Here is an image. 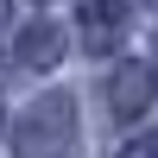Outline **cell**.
Wrapping results in <instances>:
<instances>
[{
	"mask_svg": "<svg viewBox=\"0 0 158 158\" xmlns=\"http://www.w3.org/2000/svg\"><path fill=\"white\" fill-rule=\"evenodd\" d=\"M152 89H158L152 63H120V70H114V82H108V101H114V114H120V120H133V114H146Z\"/></svg>",
	"mask_w": 158,
	"mask_h": 158,
	"instance_id": "2",
	"label": "cell"
},
{
	"mask_svg": "<svg viewBox=\"0 0 158 158\" xmlns=\"http://www.w3.org/2000/svg\"><path fill=\"white\" fill-rule=\"evenodd\" d=\"M0 19H6V0H0Z\"/></svg>",
	"mask_w": 158,
	"mask_h": 158,
	"instance_id": "5",
	"label": "cell"
},
{
	"mask_svg": "<svg viewBox=\"0 0 158 158\" xmlns=\"http://www.w3.org/2000/svg\"><path fill=\"white\" fill-rule=\"evenodd\" d=\"M51 51H57V32H51V25L25 32V63H32V70H44V63H51Z\"/></svg>",
	"mask_w": 158,
	"mask_h": 158,
	"instance_id": "4",
	"label": "cell"
},
{
	"mask_svg": "<svg viewBox=\"0 0 158 158\" xmlns=\"http://www.w3.org/2000/svg\"><path fill=\"white\" fill-rule=\"evenodd\" d=\"M70 139H76V120H70V101L63 95L38 101V108H25L13 120V152L19 158H63Z\"/></svg>",
	"mask_w": 158,
	"mask_h": 158,
	"instance_id": "1",
	"label": "cell"
},
{
	"mask_svg": "<svg viewBox=\"0 0 158 158\" xmlns=\"http://www.w3.org/2000/svg\"><path fill=\"white\" fill-rule=\"evenodd\" d=\"M82 6V38L95 51H108L114 38H120V25H127V0H76Z\"/></svg>",
	"mask_w": 158,
	"mask_h": 158,
	"instance_id": "3",
	"label": "cell"
}]
</instances>
